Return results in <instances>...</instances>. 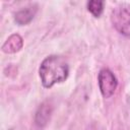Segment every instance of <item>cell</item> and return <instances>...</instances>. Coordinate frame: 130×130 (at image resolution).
<instances>
[{"instance_id":"6da1fadb","label":"cell","mask_w":130,"mask_h":130,"mask_svg":"<svg viewBox=\"0 0 130 130\" xmlns=\"http://www.w3.org/2000/svg\"><path fill=\"white\" fill-rule=\"evenodd\" d=\"M39 73L44 87L50 88L55 83L66 80L69 73V66L65 58L51 55L45 58L41 63Z\"/></svg>"},{"instance_id":"7a4b0ae2","label":"cell","mask_w":130,"mask_h":130,"mask_svg":"<svg viewBox=\"0 0 130 130\" xmlns=\"http://www.w3.org/2000/svg\"><path fill=\"white\" fill-rule=\"evenodd\" d=\"M111 21L120 34L130 38V4L122 3L115 7L111 14Z\"/></svg>"},{"instance_id":"3957f363","label":"cell","mask_w":130,"mask_h":130,"mask_svg":"<svg viewBox=\"0 0 130 130\" xmlns=\"http://www.w3.org/2000/svg\"><path fill=\"white\" fill-rule=\"evenodd\" d=\"M98 83L102 95L106 99L112 96L118 86V80L115 74L108 68H104L100 71L98 75Z\"/></svg>"},{"instance_id":"277c9868","label":"cell","mask_w":130,"mask_h":130,"mask_svg":"<svg viewBox=\"0 0 130 130\" xmlns=\"http://www.w3.org/2000/svg\"><path fill=\"white\" fill-rule=\"evenodd\" d=\"M38 10V6L36 4L34 5H29L19 11H17L14 14V20L17 24L19 25H23L26 24L28 22H30L32 20V18L35 17V14L37 13Z\"/></svg>"},{"instance_id":"5b68a950","label":"cell","mask_w":130,"mask_h":130,"mask_svg":"<svg viewBox=\"0 0 130 130\" xmlns=\"http://www.w3.org/2000/svg\"><path fill=\"white\" fill-rule=\"evenodd\" d=\"M23 46V40L18 34H13L2 45V51L6 54H13L18 52Z\"/></svg>"},{"instance_id":"8992f818","label":"cell","mask_w":130,"mask_h":130,"mask_svg":"<svg viewBox=\"0 0 130 130\" xmlns=\"http://www.w3.org/2000/svg\"><path fill=\"white\" fill-rule=\"evenodd\" d=\"M50 113H51V109L49 107V105H46V104H43L38 112H37V115H36V124L40 127H43L44 125H46L49 117H50Z\"/></svg>"},{"instance_id":"52a82bcc","label":"cell","mask_w":130,"mask_h":130,"mask_svg":"<svg viewBox=\"0 0 130 130\" xmlns=\"http://www.w3.org/2000/svg\"><path fill=\"white\" fill-rule=\"evenodd\" d=\"M87 9L88 11L94 16V17H100L103 9H104V2L100 0H91L87 2Z\"/></svg>"}]
</instances>
